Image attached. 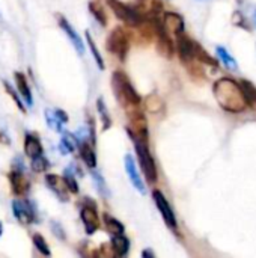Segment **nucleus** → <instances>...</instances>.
I'll return each instance as SVG.
<instances>
[{"label": "nucleus", "instance_id": "1", "mask_svg": "<svg viewBox=\"0 0 256 258\" xmlns=\"http://www.w3.org/2000/svg\"><path fill=\"white\" fill-rule=\"evenodd\" d=\"M213 92L219 106L229 113H241L247 106L241 85L231 77L219 79L213 86Z\"/></svg>", "mask_w": 256, "mask_h": 258}, {"label": "nucleus", "instance_id": "2", "mask_svg": "<svg viewBox=\"0 0 256 258\" xmlns=\"http://www.w3.org/2000/svg\"><path fill=\"white\" fill-rule=\"evenodd\" d=\"M112 89H113V94H115L118 103L125 109V112L139 109L142 98L136 92L130 79L127 77V74H124L122 71H115L112 76Z\"/></svg>", "mask_w": 256, "mask_h": 258}, {"label": "nucleus", "instance_id": "3", "mask_svg": "<svg viewBox=\"0 0 256 258\" xmlns=\"http://www.w3.org/2000/svg\"><path fill=\"white\" fill-rule=\"evenodd\" d=\"M133 144H134V148H136V154H137L140 169H142L146 181L154 184L157 181V166H155V162H154V157H152V154L149 151L148 144L136 141V139H133Z\"/></svg>", "mask_w": 256, "mask_h": 258}, {"label": "nucleus", "instance_id": "4", "mask_svg": "<svg viewBox=\"0 0 256 258\" xmlns=\"http://www.w3.org/2000/svg\"><path fill=\"white\" fill-rule=\"evenodd\" d=\"M106 48L119 60H125L130 51V36L122 27H115L106 41Z\"/></svg>", "mask_w": 256, "mask_h": 258}, {"label": "nucleus", "instance_id": "5", "mask_svg": "<svg viewBox=\"0 0 256 258\" xmlns=\"http://www.w3.org/2000/svg\"><path fill=\"white\" fill-rule=\"evenodd\" d=\"M107 5L110 6V9L113 11V14L118 17V20H121L122 23H125L130 27H139L142 24V15L133 9L131 6L122 3L121 0H107Z\"/></svg>", "mask_w": 256, "mask_h": 258}, {"label": "nucleus", "instance_id": "6", "mask_svg": "<svg viewBox=\"0 0 256 258\" xmlns=\"http://www.w3.org/2000/svg\"><path fill=\"white\" fill-rule=\"evenodd\" d=\"M80 218H81V222L84 225L86 234L92 236L100 228V218L97 213V206L92 200L84 198L81 210H80Z\"/></svg>", "mask_w": 256, "mask_h": 258}, {"label": "nucleus", "instance_id": "7", "mask_svg": "<svg viewBox=\"0 0 256 258\" xmlns=\"http://www.w3.org/2000/svg\"><path fill=\"white\" fill-rule=\"evenodd\" d=\"M12 213L15 219L23 225H30L35 222V210L29 200L24 197H18L12 201Z\"/></svg>", "mask_w": 256, "mask_h": 258}, {"label": "nucleus", "instance_id": "8", "mask_svg": "<svg viewBox=\"0 0 256 258\" xmlns=\"http://www.w3.org/2000/svg\"><path fill=\"white\" fill-rule=\"evenodd\" d=\"M152 200H154V203H155V206H157L160 215L163 216V221L166 222V225H167L170 230H177V228H178L177 216H175V213H174L170 204L167 203L166 197L163 195V192L158 190V189H154V192H152Z\"/></svg>", "mask_w": 256, "mask_h": 258}, {"label": "nucleus", "instance_id": "9", "mask_svg": "<svg viewBox=\"0 0 256 258\" xmlns=\"http://www.w3.org/2000/svg\"><path fill=\"white\" fill-rule=\"evenodd\" d=\"M177 51L181 62H184L187 67L192 65L196 60V41L190 39L187 35H184V32L177 35Z\"/></svg>", "mask_w": 256, "mask_h": 258}, {"label": "nucleus", "instance_id": "10", "mask_svg": "<svg viewBox=\"0 0 256 258\" xmlns=\"http://www.w3.org/2000/svg\"><path fill=\"white\" fill-rule=\"evenodd\" d=\"M8 178H9V183H11L12 194L15 197H26L29 194L30 183H29L27 177L24 175V169L12 168V171L8 174Z\"/></svg>", "mask_w": 256, "mask_h": 258}, {"label": "nucleus", "instance_id": "11", "mask_svg": "<svg viewBox=\"0 0 256 258\" xmlns=\"http://www.w3.org/2000/svg\"><path fill=\"white\" fill-rule=\"evenodd\" d=\"M124 165H125V171H127V175L133 184V187L140 194V195H145L146 194V186L143 183V178L140 177L139 174V169H137V165L133 159V156L127 154L125 159H124Z\"/></svg>", "mask_w": 256, "mask_h": 258}, {"label": "nucleus", "instance_id": "12", "mask_svg": "<svg viewBox=\"0 0 256 258\" xmlns=\"http://www.w3.org/2000/svg\"><path fill=\"white\" fill-rule=\"evenodd\" d=\"M45 183H47L48 189L53 190L54 195L60 201H63V203L69 201V189H68L66 181H65L63 177H59V175H54V174H47L45 175Z\"/></svg>", "mask_w": 256, "mask_h": 258}, {"label": "nucleus", "instance_id": "13", "mask_svg": "<svg viewBox=\"0 0 256 258\" xmlns=\"http://www.w3.org/2000/svg\"><path fill=\"white\" fill-rule=\"evenodd\" d=\"M57 23L60 26V29L65 32V35L68 36V39L71 41V44L74 45V48L77 50V53L81 56L84 53V44L80 38V35L74 30V27L71 26V23L63 17V15H57Z\"/></svg>", "mask_w": 256, "mask_h": 258}, {"label": "nucleus", "instance_id": "14", "mask_svg": "<svg viewBox=\"0 0 256 258\" xmlns=\"http://www.w3.org/2000/svg\"><path fill=\"white\" fill-rule=\"evenodd\" d=\"M45 121L51 130L60 133L63 130V125L68 122V115L60 109H47L45 110Z\"/></svg>", "mask_w": 256, "mask_h": 258}, {"label": "nucleus", "instance_id": "15", "mask_svg": "<svg viewBox=\"0 0 256 258\" xmlns=\"http://www.w3.org/2000/svg\"><path fill=\"white\" fill-rule=\"evenodd\" d=\"M163 26L170 35H180L184 32V20L180 14L177 12H166L163 15Z\"/></svg>", "mask_w": 256, "mask_h": 258}, {"label": "nucleus", "instance_id": "16", "mask_svg": "<svg viewBox=\"0 0 256 258\" xmlns=\"http://www.w3.org/2000/svg\"><path fill=\"white\" fill-rule=\"evenodd\" d=\"M24 153L26 156L32 160L35 157L42 156V144L39 141V138L36 135L27 133L24 138Z\"/></svg>", "mask_w": 256, "mask_h": 258}, {"label": "nucleus", "instance_id": "17", "mask_svg": "<svg viewBox=\"0 0 256 258\" xmlns=\"http://www.w3.org/2000/svg\"><path fill=\"white\" fill-rule=\"evenodd\" d=\"M15 77V83H17V89H18V94L21 95L23 101L27 104V106H32L33 104V97H32V91H30V86L27 83V79L23 73L17 71L14 74Z\"/></svg>", "mask_w": 256, "mask_h": 258}, {"label": "nucleus", "instance_id": "18", "mask_svg": "<svg viewBox=\"0 0 256 258\" xmlns=\"http://www.w3.org/2000/svg\"><path fill=\"white\" fill-rule=\"evenodd\" d=\"M145 110L151 115H163L164 113V101L157 94H149L145 101Z\"/></svg>", "mask_w": 256, "mask_h": 258}, {"label": "nucleus", "instance_id": "19", "mask_svg": "<svg viewBox=\"0 0 256 258\" xmlns=\"http://www.w3.org/2000/svg\"><path fill=\"white\" fill-rule=\"evenodd\" d=\"M112 251L116 257H125L130 251V240L124 234H116L112 237Z\"/></svg>", "mask_w": 256, "mask_h": 258}, {"label": "nucleus", "instance_id": "20", "mask_svg": "<svg viewBox=\"0 0 256 258\" xmlns=\"http://www.w3.org/2000/svg\"><path fill=\"white\" fill-rule=\"evenodd\" d=\"M78 148H80V157L83 159L86 166L94 169L97 166V156L94 151V144H89V141H86V142L78 144Z\"/></svg>", "mask_w": 256, "mask_h": 258}, {"label": "nucleus", "instance_id": "21", "mask_svg": "<svg viewBox=\"0 0 256 258\" xmlns=\"http://www.w3.org/2000/svg\"><path fill=\"white\" fill-rule=\"evenodd\" d=\"M241 85V89H243V95H244V100H246V104L256 112V86L249 82V80H241L240 82Z\"/></svg>", "mask_w": 256, "mask_h": 258}, {"label": "nucleus", "instance_id": "22", "mask_svg": "<svg viewBox=\"0 0 256 258\" xmlns=\"http://www.w3.org/2000/svg\"><path fill=\"white\" fill-rule=\"evenodd\" d=\"M78 145L77 139H75V135H71V133H65L62 138H60V142H59V151L66 156V154H71L75 147Z\"/></svg>", "mask_w": 256, "mask_h": 258}, {"label": "nucleus", "instance_id": "23", "mask_svg": "<svg viewBox=\"0 0 256 258\" xmlns=\"http://www.w3.org/2000/svg\"><path fill=\"white\" fill-rule=\"evenodd\" d=\"M104 219V225H106V230L112 234V236H116V234H124V225L113 216H110L109 213H106L103 216Z\"/></svg>", "mask_w": 256, "mask_h": 258}, {"label": "nucleus", "instance_id": "24", "mask_svg": "<svg viewBox=\"0 0 256 258\" xmlns=\"http://www.w3.org/2000/svg\"><path fill=\"white\" fill-rule=\"evenodd\" d=\"M216 53H217V56H219V59L222 60V63L228 68V70H232V71H237L238 70V63H237V60L231 56V53H228V50L225 48V47H217L216 48Z\"/></svg>", "mask_w": 256, "mask_h": 258}, {"label": "nucleus", "instance_id": "25", "mask_svg": "<svg viewBox=\"0 0 256 258\" xmlns=\"http://www.w3.org/2000/svg\"><path fill=\"white\" fill-rule=\"evenodd\" d=\"M97 110H98V113H100V119H101V122H103V128H104V130L110 128L112 119H110V115H109V110H107V106H106L103 97H100V98L97 100Z\"/></svg>", "mask_w": 256, "mask_h": 258}, {"label": "nucleus", "instance_id": "26", "mask_svg": "<svg viewBox=\"0 0 256 258\" xmlns=\"http://www.w3.org/2000/svg\"><path fill=\"white\" fill-rule=\"evenodd\" d=\"M92 180H94V184H95L97 192H98L103 198H109V197H110V190H109V187H107V184H106L104 177H103L100 172L94 171V172H92Z\"/></svg>", "mask_w": 256, "mask_h": 258}, {"label": "nucleus", "instance_id": "27", "mask_svg": "<svg viewBox=\"0 0 256 258\" xmlns=\"http://www.w3.org/2000/svg\"><path fill=\"white\" fill-rule=\"evenodd\" d=\"M74 169H75L74 165L69 166V168H66L65 172H63V178H65V181H66V186H68L69 192H71V194H78V183H77V180H75Z\"/></svg>", "mask_w": 256, "mask_h": 258}, {"label": "nucleus", "instance_id": "28", "mask_svg": "<svg viewBox=\"0 0 256 258\" xmlns=\"http://www.w3.org/2000/svg\"><path fill=\"white\" fill-rule=\"evenodd\" d=\"M89 11L91 14L94 15V18L101 24V26H107V17H106V12L103 9V6L97 2H91L89 3Z\"/></svg>", "mask_w": 256, "mask_h": 258}, {"label": "nucleus", "instance_id": "29", "mask_svg": "<svg viewBox=\"0 0 256 258\" xmlns=\"http://www.w3.org/2000/svg\"><path fill=\"white\" fill-rule=\"evenodd\" d=\"M86 42H88V45H89V48H91V53H92V56H94V59H95L98 68H100V70H104V59H103L101 53L98 51V48H97V45H95V41L92 39V36H91L89 32H86Z\"/></svg>", "mask_w": 256, "mask_h": 258}, {"label": "nucleus", "instance_id": "30", "mask_svg": "<svg viewBox=\"0 0 256 258\" xmlns=\"http://www.w3.org/2000/svg\"><path fill=\"white\" fill-rule=\"evenodd\" d=\"M196 60L201 62V63H205V65H211V67H217V65H219V63L216 62V59H213V57L208 54V51H205V50L202 48V45L198 44V42H196Z\"/></svg>", "mask_w": 256, "mask_h": 258}, {"label": "nucleus", "instance_id": "31", "mask_svg": "<svg viewBox=\"0 0 256 258\" xmlns=\"http://www.w3.org/2000/svg\"><path fill=\"white\" fill-rule=\"evenodd\" d=\"M32 242H33V245H35V248H36L42 255H47V257H50V255H51L50 248H48V245H47L45 239H44L41 234H33Z\"/></svg>", "mask_w": 256, "mask_h": 258}, {"label": "nucleus", "instance_id": "32", "mask_svg": "<svg viewBox=\"0 0 256 258\" xmlns=\"http://www.w3.org/2000/svg\"><path fill=\"white\" fill-rule=\"evenodd\" d=\"M32 169L35 171V172H45L47 169H48V166H50V163H48V160L44 157V154L42 156H39V157H35V159H32Z\"/></svg>", "mask_w": 256, "mask_h": 258}, {"label": "nucleus", "instance_id": "33", "mask_svg": "<svg viewBox=\"0 0 256 258\" xmlns=\"http://www.w3.org/2000/svg\"><path fill=\"white\" fill-rule=\"evenodd\" d=\"M3 86H5V89H6V92L9 94V97L14 100V103H15V106L21 110V112H24L26 113V107H24V104H23V101H21V98L17 95V92L11 88V85L8 83V82H3Z\"/></svg>", "mask_w": 256, "mask_h": 258}, {"label": "nucleus", "instance_id": "34", "mask_svg": "<svg viewBox=\"0 0 256 258\" xmlns=\"http://www.w3.org/2000/svg\"><path fill=\"white\" fill-rule=\"evenodd\" d=\"M51 230H53V233L57 236V239H60V240H65L66 239V236H65V231H63V228L60 227V224H57V222H51Z\"/></svg>", "mask_w": 256, "mask_h": 258}, {"label": "nucleus", "instance_id": "35", "mask_svg": "<svg viewBox=\"0 0 256 258\" xmlns=\"http://www.w3.org/2000/svg\"><path fill=\"white\" fill-rule=\"evenodd\" d=\"M142 257L154 258V252H152V251H149V249H148V251H143V252H142Z\"/></svg>", "mask_w": 256, "mask_h": 258}, {"label": "nucleus", "instance_id": "36", "mask_svg": "<svg viewBox=\"0 0 256 258\" xmlns=\"http://www.w3.org/2000/svg\"><path fill=\"white\" fill-rule=\"evenodd\" d=\"M0 144H9V139L2 132H0Z\"/></svg>", "mask_w": 256, "mask_h": 258}, {"label": "nucleus", "instance_id": "37", "mask_svg": "<svg viewBox=\"0 0 256 258\" xmlns=\"http://www.w3.org/2000/svg\"><path fill=\"white\" fill-rule=\"evenodd\" d=\"M2 233H3V225H2V222H0V236H2Z\"/></svg>", "mask_w": 256, "mask_h": 258}, {"label": "nucleus", "instance_id": "38", "mask_svg": "<svg viewBox=\"0 0 256 258\" xmlns=\"http://www.w3.org/2000/svg\"><path fill=\"white\" fill-rule=\"evenodd\" d=\"M253 23H255V27H256V11H255V14H253Z\"/></svg>", "mask_w": 256, "mask_h": 258}]
</instances>
